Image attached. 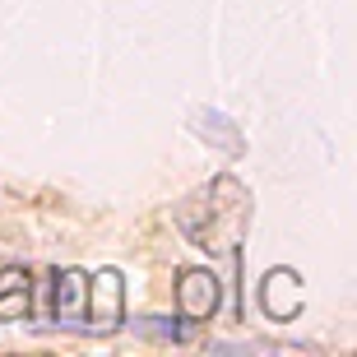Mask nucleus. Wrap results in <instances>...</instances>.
Returning <instances> with one entry per match:
<instances>
[{
    "mask_svg": "<svg viewBox=\"0 0 357 357\" xmlns=\"http://www.w3.org/2000/svg\"><path fill=\"white\" fill-rule=\"evenodd\" d=\"M176 227L185 241H195L209 255H237L246 227H251V190L232 172L213 176L209 185H199L195 195H185L176 204Z\"/></svg>",
    "mask_w": 357,
    "mask_h": 357,
    "instance_id": "nucleus-1",
    "label": "nucleus"
},
{
    "mask_svg": "<svg viewBox=\"0 0 357 357\" xmlns=\"http://www.w3.org/2000/svg\"><path fill=\"white\" fill-rule=\"evenodd\" d=\"M126 325V278L121 269H98L89 274V297H84V334H116Z\"/></svg>",
    "mask_w": 357,
    "mask_h": 357,
    "instance_id": "nucleus-2",
    "label": "nucleus"
},
{
    "mask_svg": "<svg viewBox=\"0 0 357 357\" xmlns=\"http://www.w3.org/2000/svg\"><path fill=\"white\" fill-rule=\"evenodd\" d=\"M218 302H223V283L213 278V269H181V278H176V316L185 325L213 320Z\"/></svg>",
    "mask_w": 357,
    "mask_h": 357,
    "instance_id": "nucleus-3",
    "label": "nucleus"
},
{
    "mask_svg": "<svg viewBox=\"0 0 357 357\" xmlns=\"http://www.w3.org/2000/svg\"><path fill=\"white\" fill-rule=\"evenodd\" d=\"M306 306V288L297 269H269L265 283H260V311L269 320H297Z\"/></svg>",
    "mask_w": 357,
    "mask_h": 357,
    "instance_id": "nucleus-4",
    "label": "nucleus"
},
{
    "mask_svg": "<svg viewBox=\"0 0 357 357\" xmlns=\"http://www.w3.org/2000/svg\"><path fill=\"white\" fill-rule=\"evenodd\" d=\"M84 297H89V274L84 269H56L52 274V320L61 330L84 334Z\"/></svg>",
    "mask_w": 357,
    "mask_h": 357,
    "instance_id": "nucleus-5",
    "label": "nucleus"
},
{
    "mask_svg": "<svg viewBox=\"0 0 357 357\" xmlns=\"http://www.w3.org/2000/svg\"><path fill=\"white\" fill-rule=\"evenodd\" d=\"M28 316H33V278H28V269L19 265L0 269V320L19 325Z\"/></svg>",
    "mask_w": 357,
    "mask_h": 357,
    "instance_id": "nucleus-6",
    "label": "nucleus"
},
{
    "mask_svg": "<svg viewBox=\"0 0 357 357\" xmlns=\"http://www.w3.org/2000/svg\"><path fill=\"white\" fill-rule=\"evenodd\" d=\"M135 330H139V334H153V339H172V344H176V339H185V330H181V325H167V320H158V316L139 320Z\"/></svg>",
    "mask_w": 357,
    "mask_h": 357,
    "instance_id": "nucleus-7",
    "label": "nucleus"
}]
</instances>
